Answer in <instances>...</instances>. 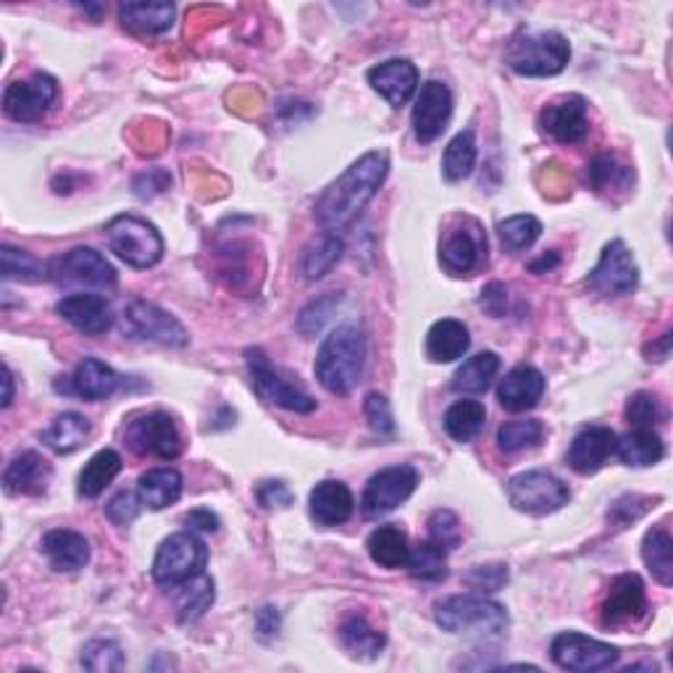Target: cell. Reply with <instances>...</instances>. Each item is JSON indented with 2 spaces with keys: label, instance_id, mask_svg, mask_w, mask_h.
I'll return each mask as SVG.
<instances>
[{
  "label": "cell",
  "instance_id": "6da1fadb",
  "mask_svg": "<svg viewBox=\"0 0 673 673\" xmlns=\"http://www.w3.org/2000/svg\"><path fill=\"white\" fill-rule=\"evenodd\" d=\"M389 174V159L385 151H371L358 159L347 172L324 190L314 205L316 222L337 235L364 214Z\"/></svg>",
  "mask_w": 673,
  "mask_h": 673
},
{
  "label": "cell",
  "instance_id": "7a4b0ae2",
  "mask_svg": "<svg viewBox=\"0 0 673 673\" xmlns=\"http://www.w3.org/2000/svg\"><path fill=\"white\" fill-rule=\"evenodd\" d=\"M366 366V335L364 329L345 324L324 339L316 356V379L332 395H350L356 389Z\"/></svg>",
  "mask_w": 673,
  "mask_h": 673
},
{
  "label": "cell",
  "instance_id": "3957f363",
  "mask_svg": "<svg viewBox=\"0 0 673 673\" xmlns=\"http://www.w3.org/2000/svg\"><path fill=\"white\" fill-rule=\"evenodd\" d=\"M437 626L450 634H477L494 636L508 629V611L500 602L487 600L485 594H456L437 602L435 608Z\"/></svg>",
  "mask_w": 673,
  "mask_h": 673
},
{
  "label": "cell",
  "instance_id": "277c9868",
  "mask_svg": "<svg viewBox=\"0 0 673 673\" xmlns=\"http://www.w3.org/2000/svg\"><path fill=\"white\" fill-rule=\"evenodd\" d=\"M569 59L571 45L561 32H519L506 51V63L521 77H555Z\"/></svg>",
  "mask_w": 673,
  "mask_h": 673
},
{
  "label": "cell",
  "instance_id": "5b68a950",
  "mask_svg": "<svg viewBox=\"0 0 673 673\" xmlns=\"http://www.w3.org/2000/svg\"><path fill=\"white\" fill-rule=\"evenodd\" d=\"M111 253H116L126 266L132 268H153L164 258V239L159 230L145 218L122 214L111 218L105 226Z\"/></svg>",
  "mask_w": 673,
  "mask_h": 673
},
{
  "label": "cell",
  "instance_id": "8992f818",
  "mask_svg": "<svg viewBox=\"0 0 673 673\" xmlns=\"http://www.w3.org/2000/svg\"><path fill=\"white\" fill-rule=\"evenodd\" d=\"M48 279L67 289L111 293L116 287V268L95 247H74L48 264Z\"/></svg>",
  "mask_w": 673,
  "mask_h": 673
},
{
  "label": "cell",
  "instance_id": "52a82bcc",
  "mask_svg": "<svg viewBox=\"0 0 673 673\" xmlns=\"http://www.w3.org/2000/svg\"><path fill=\"white\" fill-rule=\"evenodd\" d=\"M205 563H208V550L203 540H197L190 531H180L161 542L153 561V579L164 590H176L190 579L201 577Z\"/></svg>",
  "mask_w": 673,
  "mask_h": 673
},
{
  "label": "cell",
  "instance_id": "ba28073f",
  "mask_svg": "<svg viewBox=\"0 0 673 673\" xmlns=\"http://www.w3.org/2000/svg\"><path fill=\"white\" fill-rule=\"evenodd\" d=\"M487 258V235L473 216H456L442 232L439 264L452 276H469Z\"/></svg>",
  "mask_w": 673,
  "mask_h": 673
},
{
  "label": "cell",
  "instance_id": "9c48e42d",
  "mask_svg": "<svg viewBox=\"0 0 673 673\" xmlns=\"http://www.w3.org/2000/svg\"><path fill=\"white\" fill-rule=\"evenodd\" d=\"M508 500L519 513L548 516L571 500V490L550 471H523L508 481Z\"/></svg>",
  "mask_w": 673,
  "mask_h": 673
},
{
  "label": "cell",
  "instance_id": "30bf717a",
  "mask_svg": "<svg viewBox=\"0 0 673 673\" xmlns=\"http://www.w3.org/2000/svg\"><path fill=\"white\" fill-rule=\"evenodd\" d=\"M122 332L132 339H145V343H159L166 347H187L190 335L182 327L180 318L169 310L159 308L155 303L132 300L122 314Z\"/></svg>",
  "mask_w": 673,
  "mask_h": 673
},
{
  "label": "cell",
  "instance_id": "8fae6325",
  "mask_svg": "<svg viewBox=\"0 0 673 673\" xmlns=\"http://www.w3.org/2000/svg\"><path fill=\"white\" fill-rule=\"evenodd\" d=\"M124 442L134 456H151L161 460H174L182 452V435L174 419L161 410L143 414L132 419L124 429Z\"/></svg>",
  "mask_w": 673,
  "mask_h": 673
},
{
  "label": "cell",
  "instance_id": "7c38bea8",
  "mask_svg": "<svg viewBox=\"0 0 673 673\" xmlns=\"http://www.w3.org/2000/svg\"><path fill=\"white\" fill-rule=\"evenodd\" d=\"M245 358H247V371H251L253 387L255 392L261 395V400L272 402V406H279L285 410H293V414H310V410L316 408V400L310 398L306 389L287 381L276 368H272L264 350L253 347V350L245 353Z\"/></svg>",
  "mask_w": 673,
  "mask_h": 673
},
{
  "label": "cell",
  "instance_id": "4fadbf2b",
  "mask_svg": "<svg viewBox=\"0 0 673 673\" xmlns=\"http://www.w3.org/2000/svg\"><path fill=\"white\" fill-rule=\"evenodd\" d=\"M416 487H419V471L414 466H389V469H381L368 479L364 498H360V510H364L366 519L392 513L416 492Z\"/></svg>",
  "mask_w": 673,
  "mask_h": 673
},
{
  "label": "cell",
  "instance_id": "5bb4252c",
  "mask_svg": "<svg viewBox=\"0 0 673 673\" xmlns=\"http://www.w3.org/2000/svg\"><path fill=\"white\" fill-rule=\"evenodd\" d=\"M636 285H640V268L632 251L621 239H613L602 247L598 266L587 276V287L602 297H623L632 295Z\"/></svg>",
  "mask_w": 673,
  "mask_h": 673
},
{
  "label": "cell",
  "instance_id": "9a60e30c",
  "mask_svg": "<svg viewBox=\"0 0 673 673\" xmlns=\"http://www.w3.org/2000/svg\"><path fill=\"white\" fill-rule=\"evenodd\" d=\"M647 592L636 573H621L608 587L600 605V623L605 629H626L647 619Z\"/></svg>",
  "mask_w": 673,
  "mask_h": 673
},
{
  "label": "cell",
  "instance_id": "2e32d148",
  "mask_svg": "<svg viewBox=\"0 0 673 673\" xmlns=\"http://www.w3.org/2000/svg\"><path fill=\"white\" fill-rule=\"evenodd\" d=\"M550 655L563 671L594 673L611 669V665L619 661L621 653L611 647V644L592 640V636H584L579 632H563L552 640Z\"/></svg>",
  "mask_w": 673,
  "mask_h": 673
},
{
  "label": "cell",
  "instance_id": "e0dca14e",
  "mask_svg": "<svg viewBox=\"0 0 673 673\" xmlns=\"http://www.w3.org/2000/svg\"><path fill=\"white\" fill-rule=\"evenodd\" d=\"M59 95V82L51 74H34L30 80L11 82L3 92V111L11 122H40Z\"/></svg>",
  "mask_w": 673,
  "mask_h": 673
},
{
  "label": "cell",
  "instance_id": "ac0fdd59",
  "mask_svg": "<svg viewBox=\"0 0 673 673\" xmlns=\"http://www.w3.org/2000/svg\"><path fill=\"white\" fill-rule=\"evenodd\" d=\"M452 113V92L445 82L429 80L421 84L419 98L414 105V134L424 145L435 143L445 126L450 122Z\"/></svg>",
  "mask_w": 673,
  "mask_h": 673
},
{
  "label": "cell",
  "instance_id": "d6986e66",
  "mask_svg": "<svg viewBox=\"0 0 673 673\" xmlns=\"http://www.w3.org/2000/svg\"><path fill=\"white\" fill-rule=\"evenodd\" d=\"M540 126L555 143L579 145L590 132L587 101L582 95H563L548 103L540 113Z\"/></svg>",
  "mask_w": 673,
  "mask_h": 673
},
{
  "label": "cell",
  "instance_id": "ffe728a7",
  "mask_svg": "<svg viewBox=\"0 0 673 673\" xmlns=\"http://www.w3.org/2000/svg\"><path fill=\"white\" fill-rule=\"evenodd\" d=\"M55 310H59V316L67 318L77 332H82V335L98 337L105 335V332L113 327V308L103 295H92V293L67 295L59 306H55Z\"/></svg>",
  "mask_w": 673,
  "mask_h": 673
},
{
  "label": "cell",
  "instance_id": "44dd1931",
  "mask_svg": "<svg viewBox=\"0 0 673 673\" xmlns=\"http://www.w3.org/2000/svg\"><path fill=\"white\" fill-rule=\"evenodd\" d=\"M368 84L395 109L406 105L419 90V69L406 59H392L368 69Z\"/></svg>",
  "mask_w": 673,
  "mask_h": 673
},
{
  "label": "cell",
  "instance_id": "7402d4cb",
  "mask_svg": "<svg viewBox=\"0 0 673 673\" xmlns=\"http://www.w3.org/2000/svg\"><path fill=\"white\" fill-rule=\"evenodd\" d=\"M53 479V469L40 452L24 450L6 466L3 471V490L9 494H45L48 485Z\"/></svg>",
  "mask_w": 673,
  "mask_h": 673
},
{
  "label": "cell",
  "instance_id": "603a6c76",
  "mask_svg": "<svg viewBox=\"0 0 673 673\" xmlns=\"http://www.w3.org/2000/svg\"><path fill=\"white\" fill-rule=\"evenodd\" d=\"M615 431L608 427H590L573 437L569 448V466L582 477L598 473L605 460L615 456Z\"/></svg>",
  "mask_w": 673,
  "mask_h": 673
},
{
  "label": "cell",
  "instance_id": "cb8c5ba5",
  "mask_svg": "<svg viewBox=\"0 0 673 673\" xmlns=\"http://www.w3.org/2000/svg\"><path fill=\"white\" fill-rule=\"evenodd\" d=\"M40 550L51 563V569L59 573H74L90 563L88 537L74 529H51L42 537Z\"/></svg>",
  "mask_w": 673,
  "mask_h": 673
},
{
  "label": "cell",
  "instance_id": "d4e9b609",
  "mask_svg": "<svg viewBox=\"0 0 673 673\" xmlns=\"http://www.w3.org/2000/svg\"><path fill=\"white\" fill-rule=\"evenodd\" d=\"M544 387H548V381H544L540 368L516 366L513 371H508L506 379L500 381L498 400L510 414H523V410H531L542 400Z\"/></svg>",
  "mask_w": 673,
  "mask_h": 673
},
{
  "label": "cell",
  "instance_id": "484cf974",
  "mask_svg": "<svg viewBox=\"0 0 673 673\" xmlns=\"http://www.w3.org/2000/svg\"><path fill=\"white\" fill-rule=\"evenodd\" d=\"M353 492L347 490V485L335 479L318 481V485L310 490L308 498V510L310 519H314L318 527H339L353 516Z\"/></svg>",
  "mask_w": 673,
  "mask_h": 673
},
{
  "label": "cell",
  "instance_id": "4316f807",
  "mask_svg": "<svg viewBox=\"0 0 673 673\" xmlns=\"http://www.w3.org/2000/svg\"><path fill=\"white\" fill-rule=\"evenodd\" d=\"M119 385H122V379H119V374L109 364H103L98 358H84L72 377H69V385L63 387V392L98 402L111 398Z\"/></svg>",
  "mask_w": 673,
  "mask_h": 673
},
{
  "label": "cell",
  "instance_id": "83f0119b",
  "mask_svg": "<svg viewBox=\"0 0 673 673\" xmlns=\"http://www.w3.org/2000/svg\"><path fill=\"white\" fill-rule=\"evenodd\" d=\"M469 345V327L463 322H456V318H442V322L431 324L427 335V356L435 364H452V360L463 358Z\"/></svg>",
  "mask_w": 673,
  "mask_h": 673
},
{
  "label": "cell",
  "instance_id": "f1b7e54d",
  "mask_svg": "<svg viewBox=\"0 0 673 673\" xmlns=\"http://www.w3.org/2000/svg\"><path fill=\"white\" fill-rule=\"evenodd\" d=\"M615 456L626 466H634V469L655 466L665 456L663 437L655 429H634L615 439Z\"/></svg>",
  "mask_w": 673,
  "mask_h": 673
},
{
  "label": "cell",
  "instance_id": "f546056e",
  "mask_svg": "<svg viewBox=\"0 0 673 673\" xmlns=\"http://www.w3.org/2000/svg\"><path fill=\"white\" fill-rule=\"evenodd\" d=\"M119 21L134 34H164L174 24L172 3H122Z\"/></svg>",
  "mask_w": 673,
  "mask_h": 673
},
{
  "label": "cell",
  "instance_id": "4dcf8cb0",
  "mask_svg": "<svg viewBox=\"0 0 673 673\" xmlns=\"http://www.w3.org/2000/svg\"><path fill=\"white\" fill-rule=\"evenodd\" d=\"M90 421L84 419L82 414H74V410H69V414L55 416V419L48 424V429L42 431V442H45V448H51L53 452H59V456H69V452L80 450L84 442L90 439Z\"/></svg>",
  "mask_w": 673,
  "mask_h": 673
},
{
  "label": "cell",
  "instance_id": "1f68e13d",
  "mask_svg": "<svg viewBox=\"0 0 673 673\" xmlns=\"http://www.w3.org/2000/svg\"><path fill=\"white\" fill-rule=\"evenodd\" d=\"M366 548L371 561L381 565V569H402L410 555L408 534L400 527H395V523L374 529L371 537H368Z\"/></svg>",
  "mask_w": 673,
  "mask_h": 673
},
{
  "label": "cell",
  "instance_id": "d6a6232c",
  "mask_svg": "<svg viewBox=\"0 0 673 673\" xmlns=\"http://www.w3.org/2000/svg\"><path fill=\"white\" fill-rule=\"evenodd\" d=\"M122 471V456L116 450H101L88 460V466L80 471L77 479V492L84 500H95L105 492V487Z\"/></svg>",
  "mask_w": 673,
  "mask_h": 673
},
{
  "label": "cell",
  "instance_id": "836d02e7",
  "mask_svg": "<svg viewBox=\"0 0 673 673\" xmlns=\"http://www.w3.org/2000/svg\"><path fill=\"white\" fill-rule=\"evenodd\" d=\"M498 371H500L498 353H492V350L477 353V356L469 358L463 366L458 368L450 387H452V392H460V395H481L490 389L492 379L498 377Z\"/></svg>",
  "mask_w": 673,
  "mask_h": 673
},
{
  "label": "cell",
  "instance_id": "e575fe53",
  "mask_svg": "<svg viewBox=\"0 0 673 673\" xmlns=\"http://www.w3.org/2000/svg\"><path fill=\"white\" fill-rule=\"evenodd\" d=\"M137 494L143 506L151 510H164L174 506L182 494V473L176 469H151L137 481Z\"/></svg>",
  "mask_w": 673,
  "mask_h": 673
},
{
  "label": "cell",
  "instance_id": "d590c367",
  "mask_svg": "<svg viewBox=\"0 0 673 673\" xmlns=\"http://www.w3.org/2000/svg\"><path fill=\"white\" fill-rule=\"evenodd\" d=\"M339 642H343V647L353 657H366V661L377 657L387 644L385 634H381L379 629H374L364 615H350V619L343 621V626H339Z\"/></svg>",
  "mask_w": 673,
  "mask_h": 673
},
{
  "label": "cell",
  "instance_id": "8d00e7d4",
  "mask_svg": "<svg viewBox=\"0 0 673 673\" xmlns=\"http://www.w3.org/2000/svg\"><path fill=\"white\" fill-rule=\"evenodd\" d=\"M343 253H345L343 239L327 232V235L318 237L316 243L306 245V251L300 253V261H297V272H300L303 279L308 282L322 279V276L329 274L332 266L343 258Z\"/></svg>",
  "mask_w": 673,
  "mask_h": 673
},
{
  "label": "cell",
  "instance_id": "74e56055",
  "mask_svg": "<svg viewBox=\"0 0 673 673\" xmlns=\"http://www.w3.org/2000/svg\"><path fill=\"white\" fill-rule=\"evenodd\" d=\"M642 561L663 587L673 584V542L665 527H653L644 534Z\"/></svg>",
  "mask_w": 673,
  "mask_h": 673
},
{
  "label": "cell",
  "instance_id": "f35d334b",
  "mask_svg": "<svg viewBox=\"0 0 673 673\" xmlns=\"http://www.w3.org/2000/svg\"><path fill=\"white\" fill-rule=\"evenodd\" d=\"M214 600H216L214 579L201 573V577L180 584V598H176V619H180V623H193L197 619H203L205 611L214 605Z\"/></svg>",
  "mask_w": 673,
  "mask_h": 673
},
{
  "label": "cell",
  "instance_id": "ab89813d",
  "mask_svg": "<svg viewBox=\"0 0 673 673\" xmlns=\"http://www.w3.org/2000/svg\"><path fill=\"white\" fill-rule=\"evenodd\" d=\"M487 410L479 400H458L456 406L448 408L445 414V431L456 442H471L473 437L485 429Z\"/></svg>",
  "mask_w": 673,
  "mask_h": 673
},
{
  "label": "cell",
  "instance_id": "60d3db41",
  "mask_svg": "<svg viewBox=\"0 0 673 673\" xmlns=\"http://www.w3.org/2000/svg\"><path fill=\"white\" fill-rule=\"evenodd\" d=\"M473 166H477V137H473L471 130L458 132L445 147L442 172L450 182H460L471 176Z\"/></svg>",
  "mask_w": 673,
  "mask_h": 673
},
{
  "label": "cell",
  "instance_id": "b9f144b4",
  "mask_svg": "<svg viewBox=\"0 0 673 673\" xmlns=\"http://www.w3.org/2000/svg\"><path fill=\"white\" fill-rule=\"evenodd\" d=\"M406 565L416 579H424V582H442V579L448 577V550H445L442 544L427 540L416 544V548H410Z\"/></svg>",
  "mask_w": 673,
  "mask_h": 673
},
{
  "label": "cell",
  "instance_id": "7bdbcfd3",
  "mask_svg": "<svg viewBox=\"0 0 673 673\" xmlns=\"http://www.w3.org/2000/svg\"><path fill=\"white\" fill-rule=\"evenodd\" d=\"M544 424L540 419H521V421H506L498 429V448L506 456L513 452L531 450L542 442Z\"/></svg>",
  "mask_w": 673,
  "mask_h": 673
},
{
  "label": "cell",
  "instance_id": "ee69618b",
  "mask_svg": "<svg viewBox=\"0 0 673 673\" xmlns=\"http://www.w3.org/2000/svg\"><path fill=\"white\" fill-rule=\"evenodd\" d=\"M0 274L6 282H40L48 279V264H40L38 258L17 247H0Z\"/></svg>",
  "mask_w": 673,
  "mask_h": 673
},
{
  "label": "cell",
  "instance_id": "f6af8a7d",
  "mask_svg": "<svg viewBox=\"0 0 673 673\" xmlns=\"http://www.w3.org/2000/svg\"><path fill=\"white\" fill-rule=\"evenodd\" d=\"M587 180H590L592 190H598V193H611V190H629V187H632L634 172L629 166L619 164L613 155H598V159H594L590 164Z\"/></svg>",
  "mask_w": 673,
  "mask_h": 673
},
{
  "label": "cell",
  "instance_id": "bcb514c9",
  "mask_svg": "<svg viewBox=\"0 0 673 673\" xmlns=\"http://www.w3.org/2000/svg\"><path fill=\"white\" fill-rule=\"evenodd\" d=\"M498 235L502 239V245H506V251L510 253L529 251V247L542 235V222L531 214L510 216L506 222L498 224Z\"/></svg>",
  "mask_w": 673,
  "mask_h": 673
},
{
  "label": "cell",
  "instance_id": "7dc6e473",
  "mask_svg": "<svg viewBox=\"0 0 673 673\" xmlns=\"http://www.w3.org/2000/svg\"><path fill=\"white\" fill-rule=\"evenodd\" d=\"M669 419V408L653 392H636L626 402V421L634 429H653Z\"/></svg>",
  "mask_w": 673,
  "mask_h": 673
},
{
  "label": "cell",
  "instance_id": "c3c4849f",
  "mask_svg": "<svg viewBox=\"0 0 673 673\" xmlns=\"http://www.w3.org/2000/svg\"><path fill=\"white\" fill-rule=\"evenodd\" d=\"M82 669L95 671V673H111V671H122L124 669V653L116 642L111 640H92L84 644L82 657H80Z\"/></svg>",
  "mask_w": 673,
  "mask_h": 673
},
{
  "label": "cell",
  "instance_id": "681fc988",
  "mask_svg": "<svg viewBox=\"0 0 673 673\" xmlns=\"http://www.w3.org/2000/svg\"><path fill=\"white\" fill-rule=\"evenodd\" d=\"M510 573L506 563H487V565H473V569L466 571L463 582L466 587H471L473 592L479 594H492L500 592L502 587L508 584Z\"/></svg>",
  "mask_w": 673,
  "mask_h": 673
},
{
  "label": "cell",
  "instance_id": "f907efd6",
  "mask_svg": "<svg viewBox=\"0 0 673 673\" xmlns=\"http://www.w3.org/2000/svg\"><path fill=\"white\" fill-rule=\"evenodd\" d=\"M339 300H343V295L337 293H327L324 297H318V300L303 308L300 318H297V329H300L306 337L318 335V332L324 329V324L329 322L332 310L339 306Z\"/></svg>",
  "mask_w": 673,
  "mask_h": 673
},
{
  "label": "cell",
  "instance_id": "816d5d0a",
  "mask_svg": "<svg viewBox=\"0 0 673 673\" xmlns=\"http://www.w3.org/2000/svg\"><path fill=\"white\" fill-rule=\"evenodd\" d=\"M429 540L442 544L445 550L458 548L460 540H463V529H460L458 516L452 510H435L429 516Z\"/></svg>",
  "mask_w": 673,
  "mask_h": 673
},
{
  "label": "cell",
  "instance_id": "f5cc1de1",
  "mask_svg": "<svg viewBox=\"0 0 673 673\" xmlns=\"http://www.w3.org/2000/svg\"><path fill=\"white\" fill-rule=\"evenodd\" d=\"M653 508V500L642 498V494H623L608 510V521L613 523L615 529H626L629 523L640 521L647 510Z\"/></svg>",
  "mask_w": 673,
  "mask_h": 673
},
{
  "label": "cell",
  "instance_id": "db71d44e",
  "mask_svg": "<svg viewBox=\"0 0 673 673\" xmlns=\"http://www.w3.org/2000/svg\"><path fill=\"white\" fill-rule=\"evenodd\" d=\"M364 414H366V419H368V427L377 431L379 437H387V435H392V431H395L392 408H389V400L385 398V395H379V392L366 395Z\"/></svg>",
  "mask_w": 673,
  "mask_h": 673
},
{
  "label": "cell",
  "instance_id": "11a10c76",
  "mask_svg": "<svg viewBox=\"0 0 673 673\" xmlns=\"http://www.w3.org/2000/svg\"><path fill=\"white\" fill-rule=\"evenodd\" d=\"M140 508H143V500H140V494L134 492H119L113 494L109 500V506H105V516H109L111 523H116V527H126V523H132L140 516Z\"/></svg>",
  "mask_w": 673,
  "mask_h": 673
},
{
  "label": "cell",
  "instance_id": "9f6ffc18",
  "mask_svg": "<svg viewBox=\"0 0 673 673\" xmlns=\"http://www.w3.org/2000/svg\"><path fill=\"white\" fill-rule=\"evenodd\" d=\"M255 498L264 508H289L293 506V492H289V487L282 479L276 481H264V485L258 487V492H255Z\"/></svg>",
  "mask_w": 673,
  "mask_h": 673
},
{
  "label": "cell",
  "instance_id": "6f0895ef",
  "mask_svg": "<svg viewBox=\"0 0 673 673\" xmlns=\"http://www.w3.org/2000/svg\"><path fill=\"white\" fill-rule=\"evenodd\" d=\"M479 306L485 308L490 316L500 318L502 314H506V306H508V289L498 285V282H492V285H487L485 293H481Z\"/></svg>",
  "mask_w": 673,
  "mask_h": 673
},
{
  "label": "cell",
  "instance_id": "680465c9",
  "mask_svg": "<svg viewBox=\"0 0 673 673\" xmlns=\"http://www.w3.org/2000/svg\"><path fill=\"white\" fill-rule=\"evenodd\" d=\"M279 613H276V608H261L258 619H255V629H258L261 640H274L276 634H279Z\"/></svg>",
  "mask_w": 673,
  "mask_h": 673
},
{
  "label": "cell",
  "instance_id": "91938a15",
  "mask_svg": "<svg viewBox=\"0 0 673 673\" xmlns=\"http://www.w3.org/2000/svg\"><path fill=\"white\" fill-rule=\"evenodd\" d=\"M145 187H151L147 197L155 195V193H164V190L169 187V174L161 172V169H151V172L137 176V182H134V190H137V195H143Z\"/></svg>",
  "mask_w": 673,
  "mask_h": 673
},
{
  "label": "cell",
  "instance_id": "94428289",
  "mask_svg": "<svg viewBox=\"0 0 673 673\" xmlns=\"http://www.w3.org/2000/svg\"><path fill=\"white\" fill-rule=\"evenodd\" d=\"M184 523L197 529V531H216L218 529V516L211 513V510H205V508H197V510H193V513H187Z\"/></svg>",
  "mask_w": 673,
  "mask_h": 673
},
{
  "label": "cell",
  "instance_id": "6125c7cd",
  "mask_svg": "<svg viewBox=\"0 0 673 673\" xmlns=\"http://www.w3.org/2000/svg\"><path fill=\"white\" fill-rule=\"evenodd\" d=\"M3 385H6V392H3V408L11 406L13 400V374L9 366H3Z\"/></svg>",
  "mask_w": 673,
  "mask_h": 673
},
{
  "label": "cell",
  "instance_id": "be15d7a7",
  "mask_svg": "<svg viewBox=\"0 0 673 673\" xmlns=\"http://www.w3.org/2000/svg\"><path fill=\"white\" fill-rule=\"evenodd\" d=\"M552 266H558V253H550V255H542L540 261H534V264H531L529 268L534 274H542L544 268H552Z\"/></svg>",
  "mask_w": 673,
  "mask_h": 673
},
{
  "label": "cell",
  "instance_id": "e7e4bbea",
  "mask_svg": "<svg viewBox=\"0 0 673 673\" xmlns=\"http://www.w3.org/2000/svg\"><path fill=\"white\" fill-rule=\"evenodd\" d=\"M669 353H671V332H669V335L661 337V345H657L655 350H653V358L655 360H665V358H669ZM653 358H650V360H653Z\"/></svg>",
  "mask_w": 673,
  "mask_h": 673
}]
</instances>
